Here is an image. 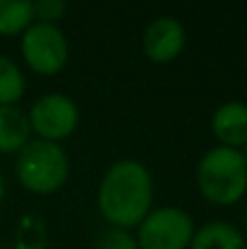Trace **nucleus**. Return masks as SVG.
I'll list each match as a JSON object with an SVG mask.
<instances>
[{
  "label": "nucleus",
  "mask_w": 247,
  "mask_h": 249,
  "mask_svg": "<svg viewBox=\"0 0 247 249\" xmlns=\"http://www.w3.org/2000/svg\"><path fill=\"white\" fill-rule=\"evenodd\" d=\"M241 232H243V236H247V214H245V219H243V230H241Z\"/></svg>",
  "instance_id": "nucleus-16"
},
{
  "label": "nucleus",
  "mask_w": 247,
  "mask_h": 249,
  "mask_svg": "<svg viewBox=\"0 0 247 249\" xmlns=\"http://www.w3.org/2000/svg\"><path fill=\"white\" fill-rule=\"evenodd\" d=\"M64 16H66L64 0H37V2H33V22L57 24Z\"/></svg>",
  "instance_id": "nucleus-14"
},
{
  "label": "nucleus",
  "mask_w": 247,
  "mask_h": 249,
  "mask_svg": "<svg viewBox=\"0 0 247 249\" xmlns=\"http://www.w3.org/2000/svg\"><path fill=\"white\" fill-rule=\"evenodd\" d=\"M31 131L37 133L39 140L57 142L72 136L79 124V107L66 94H44L29 109Z\"/></svg>",
  "instance_id": "nucleus-6"
},
{
  "label": "nucleus",
  "mask_w": 247,
  "mask_h": 249,
  "mask_svg": "<svg viewBox=\"0 0 247 249\" xmlns=\"http://www.w3.org/2000/svg\"><path fill=\"white\" fill-rule=\"evenodd\" d=\"M195 234L191 214L182 208H153L136 228L140 249H188Z\"/></svg>",
  "instance_id": "nucleus-4"
},
{
  "label": "nucleus",
  "mask_w": 247,
  "mask_h": 249,
  "mask_svg": "<svg viewBox=\"0 0 247 249\" xmlns=\"http://www.w3.org/2000/svg\"><path fill=\"white\" fill-rule=\"evenodd\" d=\"M26 81L18 64L0 55V105H16L24 96Z\"/></svg>",
  "instance_id": "nucleus-12"
},
{
  "label": "nucleus",
  "mask_w": 247,
  "mask_h": 249,
  "mask_svg": "<svg viewBox=\"0 0 247 249\" xmlns=\"http://www.w3.org/2000/svg\"><path fill=\"white\" fill-rule=\"evenodd\" d=\"M70 162L61 144L48 140H29L16 158V177L29 193L53 195L66 184Z\"/></svg>",
  "instance_id": "nucleus-3"
},
{
  "label": "nucleus",
  "mask_w": 247,
  "mask_h": 249,
  "mask_svg": "<svg viewBox=\"0 0 247 249\" xmlns=\"http://www.w3.org/2000/svg\"><path fill=\"white\" fill-rule=\"evenodd\" d=\"M20 48L26 66L42 77H55L68 64V39L57 24L33 22L22 33Z\"/></svg>",
  "instance_id": "nucleus-5"
},
{
  "label": "nucleus",
  "mask_w": 247,
  "mask_h": 249,
  "mask_svg": "<svg viewBox=\"0 0 247 249\" xmlns=\"http://www.w3.org/2000/svg\"><path fill=\"white\" fill-rule=\"evenodd\" d=\"M31 138L26 112L18 105H0V153H20Z\"/></svg>",
  "instance_id": "nucleus-10"
},
{
  "label": "nucleus",
  "mask_w": 247,
  "mask_h": 249,
  "mask_svg": "<svg viewBox=\"0 0 247 249\" xmlns=\"http://www.w3.org/2000/svg\"><path fill=\"white\" fill-rule=\"evenodd\" d=\"M241 153H243V158H245V162H247V144L243 146V149H241Z\"/></svg>",
  "instance_id": "nucleus-17"
},
{
  "label": "nucleus",
  "mask_w": 247,
  "mask_h": 249,
  "mask_svg": "<svg viewBox=\"0 0 247 249\" xmlns=\"http://www.w3.org/2000/svg\"><path fill=\"white\" fill-rule=\"evenodd\" d=\"M33 24V2L29 0H0V35H22Z\"/></svg>",
  "instance_id": "nucleus-11"
},
{
  "label": "nucleus",
  "mask_w": 247,
  "mask_h": 249,
  "mask_svg": "<svg viewBox=\"0 0 247 249\" xmlns=\"http://www.w3.org/2000/svg\"><path fill=\"white\" fill-rule=\"evenodd\" d=\"M94 249H140V247H138L136 236L129 230L109 225V228H105L103 232L96 236Z\"/></svg>",
  "instance_id": "nucleus-13"
},
{
  "label": "nucleus",
  "mask_w": 247,
  "mask_h": 249,
  "mask_svg": "<svg viewBox=\"0 0 247 249\" xmlns=\"http://www.w3.org/2000/svg\"><path fill=\"white\" fill-rule=\"evenodd\" d=\"M186 46V29L171 16H160L144 29L142 51L156 64H169L177 59Z\"/></svg>",
  "instance_id": "nucleus-7"
},
{
  "label": "nucleus",
  "mask_w": 247,
  "mask_h": 249,
  "mask_svg": "<svg viewBox=\"0 0 247 249\" xmlns=\"http://www.w3.org/2000/svg\"><path fill=\"white\" fill-rule=\"evenodd\" d=\"M4 195H7V179H4V175L0 173V203H2Z\"/></svg>",
  "instance_id": "nucleus-15"
},
{
  "label": "nucleus",
  "mask_w": 247,
  "mask_h": 249,
  "mask_svg": "<svg viewBox=\"0 0 247 249\" xmlns=\"http://www.w3.org/2000/svg\"><path fill=\"white\" fill-rule=\"evenodd\" d=\"M245 249H247V245H245Z\"/></svg>",
  "instance_id": "nucleus-18"
},
{
  "label": "nucleus",
  "mask_w": 247,
  "mask_h": 249,
  "mask_svg": "<svg viewBox=\"0 0 247 249\" xmlns=\"http://www.w3.org/2000/svg\"><path fill=\"white\" fill-rule=\"evenodd\" d=\"M197 188L214 206H234L247 193V162L239 149L212 146L197 164Z\"/></svg>",
  "instance_id": "nucleus-2"
},
{
  "label": "nucleus",
  "mask_w": 247,
  "mask_h": 249,
  "mask_svg": "<svg viewBox=\"0 0 247 249\" xmlns=\"http://www.w3.org/2000/svg\"><path fill=\"white\" fill-rule=\"evenodd\" d=\"M96 206L114 228H138L153 210V177L149 168L138 160L114 162L101 177Z\"/></svg>",
  "instance_id": "nucleus-1"
},
{
  "label": "nucleus",
  "mask_w": 247,
  "mask_h": 249,
  "mask_svg": "<svg viewBox=\"0 0 247 249\" xmlns=\"http://www.w3.org/2000/svg\"><path fill=\"white\" fill-rule=\"evenodd\" d=\"M212 133L221 146L243 149L247 144V103L243 101H228L219 105L212 114Z\"/></svg>",
  "instance_id": "nucleus-8"
},
{
  "label": "nucleus",
  "mask_w": 247,
  "mask_h": 249,
  "mask_svg": "<svg viewBox=\"0 0 247 249\" xmlns=\"http://www.w3.org/2000/svg\"><path fill=\"white\" fill-rule=\"evenodd\" d=\"M188 249H245V236L234 223L210 221L195 230Z\"/></svg>",
  "instance_id": "nucleus-9"
}]
</instances>
